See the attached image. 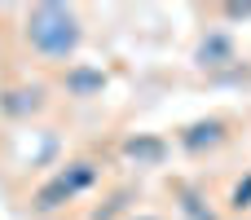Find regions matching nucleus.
I'll return each instance as SVG.
<instances>
[{
    "label": "nucleus",
    "mask_w": 251,
    "mask_h": 220,
    "mask_svg": "<svg viewBox=\"0 0 251 220\" xmlns=\"http://www.w3.org/2000/svg\"><path fill=\"white\" fill-rule=\"evenodd\" d=\"M79 35H84L79 18L71 9H62V4H35L26 13V40H31V49L40 57H53V62L71 57L79 49Z\"/></svg>",
    "instance_id": "1"
},
{
    "label": "nucleus",
    "mask_w": 251,
    "mask_h": 220,
    "mask_svg": "<svg viewBox=\"0 0 251 220\" xmlns=\"http://www.w3.org/2000/svg\"><path fill=\"white\" fill-rule=\"evenodd\" d=\"M128 154H132V159L159 163V159H163V146H159V141H128Z\"/></svg>",
    "instance_id": "2"
}]
</instances>
